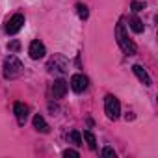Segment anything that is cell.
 Returning <instances> with one entry per match:
<instances>
[{
    "label": "cell",
    "mask_w": 158,
    "mask_h": 158,
    "mask_svg": "<svg viewBox=\"0 0 158 158\" xmlns=\"http://www.w3.org/2000/svg\"><path fill=\"white\" fill-rule=\"evenodd\" d=\"M23 24H24V15H23V13H15L13 17L8 19V23H6V32L13 35V34H17V32L23 28Z\"/></svg>",
    "instance_id": "cell-4"
},
{
    "label": "cell",
    "mask_w": 158,
    "mask_h": 158,
    "mask_svg": "<svg viewBox=\"0 0 158 158\" xmlns=\"http://www.w3.org/2000/svg\"><path fill=\"white\" fill-rule=\"evenodd\" d=\"M132 71H134V74L138 76V80H139L143 86H151V76H149V73H147L139 63H136V65L132 67Z\"/></svg>",
    "instance_id": "cell-8"
},
{
    "label": "cell",
    "mask_w": 158,
    "mask_h": 158,
    "mask_svg": "<svg viewBox=\"0 0 158 158\" xmlns=\"http://www.w3.org/2000/svg\"><path fill=\"white\" fill-rule=\"evenodd\" d=\"M69 141L74 143V145H82V136H80V132H78V130H73V132L69 134Z\"/></svg>",
    "instance_id": "cell-14"
},
{
    "label": "cell",
    "mask_w": 158,
    "mask_h": 158,
    "mask_svg": "<svg viewBox=\"0 0 158 158\" xmlns=\"http://www.w3.org/2000/svg\"><path fill=\"white\" fill-rule=\"evenodd\" d=\"M115 37H117V45L121 47V50H123L125 54H128V56L136 54V45H134V41L127 35L123 21H119V23H117V28H115Z\"/></svg>",
    "instance_id": "cell-1"
},
{
    "label": "cell",
    "mask_w": 158,
    "mask_h": 158,
    "mask_svg": "<svg viewBox=\"0 0 158 158\" xmlns=\"http://www.w3.org/2000/svg\"><path fill=\"white\" fill-rule=\"evenodd\" d=\"M13 110H15V115H17L19 125H24V123H26V119H28V106H26V104H23V102H15Z\"/></svg>",
    "instance_id": "cell-9"
},
{
    "label": "cell",
    "mask_w": 158,
    "mask_h": 158,
    "mask_svg": "<svg viewBox=\"0 0 158 158\" xmlns=\"http://www.w3.org/2000/svg\"><path fill=\"white\" fill-rule=\"evenodd\" d=\"M102 156H106V158H115V151H114L112 147H104V149H102Z\"/></svg>",
    "instance_id": "cell-17"
},
{
    "label": "cell",
    "mask_w": 158,
    "mask_h": 158,
    "mask_svg": "<svg viewBox=\"0 0 158 158\" xmlns=\"http://www.w3.org/2000/svg\"><path fill=\"white\" fill-rule=\"evenodd\" d=\"M8 48H10L11 52H17V50L21 48V43H19V41H11V43L8 45Z\"/></svg>",
    "instance_id": "cell-19"
},
{
    "label": "cell",
    "mask_w": 158,
    "mask_h": 158,
    "mask_svg": "<svg viewBox=\"0 0 158 158\" xmlns=\"http://www.w3.org/2000/svg\"><path fill=\"white\" fill-rule=\"evenodd\" d=\"M88 84H89L88 76H84V74H80V73L71 76V88H73V91H76V93L86 91V89H88Z\"/></svg>",
    "instance_id": "cell-5"
},
{
    "label": "cell",
    "mask_w": 158,
    "mask_h": 158,
    "mask_svg": "<svg viewBox=\"0 0 158 158\" xmlns=\"http://www.w3.org/2000/svg\"><path fill=\"white\" fill-rule=\"evenodd\" d=\"M128 23H130V28H132L136 34H141V32H143V23H141L138 17H130Z\"/></svg>",
    "instance_id": "cell-13"
},
{
    "label": "cell",
    "mask_w": 158,
    "mask_h": 158,
    "mask_svg": "<svg viewBox=\"0 0 158 158\" xmlns=\"http://www.w3.org/2000/svg\"><path fill=\"white\" fill-rule=\"evenodd\" d=\"M63 156H65V158H69V156H71V158H78L80 154H78V151H74V149H65V151H63Z\"/></svg>",
    "instance_id": "cell-16"
},
{
    "label": "cell",
    "mask_w": 158,
    "mask_h": 158,
    "mask_svg": "<svg viewBox=\"0 0 158 158\" xmlns=\"http://www.w3.org/2000/svg\"><path fill=\"white\" fill-rule=\"evenodd\" d=\"M56 67H60V73H65L67 71V65H65V60L63 56H54L48 63V71H56Z\"/></svg>",
    "instance_id": "cell-10"
},
{
    "label": "cell",
    "mask_w": 158,
    "mask_h": 158,
    "mask_svg": "<svg viewBox=\"0 0 158 158\" xmlns=\"http://www.w3.org/2000/svg\"><path fill=\"white\" fill-rule=\"evenodd\" d=\"M23 73V63L17 56L10 54L6 60H4V76L10 78V80H13V78H17L19 74Z\"/></svg>",
    "instance_id": "cell-2"
},
{
    "label": "cell",
    "mask_w": 158,
    "mask_h": 158,
    "mask_svg": "<svg viewBox=\"0 0 158 158\" xmlns=\"http://www.w3.org/2000/svg\"><path fill=\"white\" fill-rule=\"evenodd\" d=\"M34 128H35L37 132H43V134H47V132L50 130V128H48V125H47V121H45V119H43V115H39V114L34 117Z\"/></svg>",
    "instance_id": "cell-11"
},
{
    "label": "cell",
    "mask_w": 158,
    "mask_h": 158,
    "mask_svg": "<svg viewBox=\"0 0 158 158\" xmlns=\"http://www.w3.org/2000/svg\"><path fill=\"white\" fill-rule=\"evenodd\" d=\"M28 54L32 60H41L45 54H47V48L41 41H32L30 43V48H28Z\"/></svg>",
    "instance_id": "cell-6"
},
{
    "label": "cell",
    "mask_w": 158,
    "mask_h": 158,
    "mask_svg": "<svg viewBox=\"0 0 158 158\" xmlns=\"http://www.w3.org/2000/svg\"><path fill=\"white\" fill-rule=\"evenodd\" d=\"M84 141L88 143V147H89L91 151H95V149H97V138H95L89 130H84Z\"/></svg>",
    "instance_id": "cell-12"
},
{
    "label": "cell",
    "mask_w": 158,
    "mask_h": 158,
    "mask_svg": "<svg viewBox=\"0 0 158 158\" xmlns=\"http://www.w3.org/2000/svg\"><path fill=\"white\" fill-rule=\"evenodd\" d=\"M65 93H67V82L63 80V78L54 80V84H52V95H54V99H61V97H65Z\"/></svg>",
    "instance_id": "cell-7"
},
{
    "label": "cell",
    "mask_w": 158,
    "mask_h": 158,
    "mask_svg": "<svg viewBox=\"0 0 158 158\" xmlns=\"http://www.w3.org/2000/svg\"><path fill=\"white\" fill-rule=\"evenodd\" d=\"M104 112H106V115H108L110 119H117V117H119V114H121V104H119V101H117L114 95H106V99H104Z\"/></svg>",
    "instance_id": "cell-3"
},
{
    "label": "cell",
    "mask_w": 158,
    "mask_h": 158,
    "mask_svg": "<svg viewBox=\"0 0 158 158\" xmlns=\"http://www.w3.org/2000/svg\"><path fill=\"white\" fill-rule=\"evenodd\" d=\"M76 11H78V17L80 19H88V8L84 4H76Z\"/></svg>",
    "instance_id": "cell-15"
},
{
    "label": "cell",
    "mask_w": 158,
    "mask_h": 158,
    "mask_svg": "<svg viewBox=\"0 0 158 158\" xmlns=\"http://www.w3.org/2000/svg\"><path fill=\"white\" fill-rule=\"evenodd\" d=\"M130 8H132V11H141V10H145V2H132Z\"/></svg>",
    "instance_id": "cell-18"
}]
</instances>
